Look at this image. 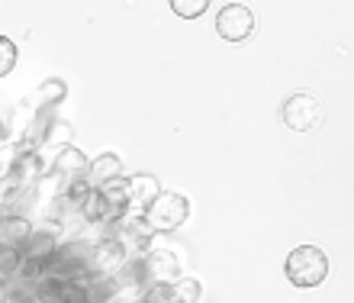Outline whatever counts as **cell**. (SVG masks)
<instances>
[{"label": "cell", "mask_w": 354, "mask_h": 303, "mask_svg": "<svg viewBox=\"0 0 354 303\" xmlns=\"http://www.w3.org/2000/svg\"><path fill=\"white\" fill-rule=\"evenodd\" d=\"M129 210H132V200H129V190L122 181L116 184H106V187H93L91 200L84 203L81 217L87 223H103V226H120L129 219Z\"/></svg>", "instance_id": "cell-1"}, {"label": "cell", "mask_w": 354, "mask_h": 303, "mask_svg": "<svg viewBox=\"0 0 354 303\" xmlns=\"http://www.w3.org/2000/svg\"><path fill=\"white\" fill-rule=\"evenodd\" d=\"M283 271H287V281L293 287H319L328 277V258L319 246H297L283 261Z\"/></svg>", "instance_id": "cell-2"}, {"label": "cell", "mask_w": 354, "mask_h": 303, "mask_svg": "<svg viewBox=\"0 0 354 303\" xmlns=\"http://www.w3.org/2000/svg\"><path fill=\"white\" fill-rule=\"evenodd\" d=\"M187 217H190V200L177 190H161L142 213L151 232H174L187 223Z\"/></svg>", "instance_id": "cell-3"}, {"label": "cell", "mask_w": 354, "mask_h": 303, "mask_svg": "<svg viewBox=\"0 0 354 303\" xmlns=\"http://www.w3.org/2000/svg\"><path fill=\"white\" fill-rule=\"evenodd\" d=\"M280 120H283V126L293 129V133H309V129H319V126H322L326 110H322V104H319L309 91H297V94H290L287 100L280 104Z\"/></svg>", "instance_id": "cell-4"}, {"label": "cell", "mask_w": 354, "mask_h": 303, "mask_svg": "<svg viewBox=\"0 0 354 303\" xmlns=\"http://www.w3.org/2000/svg\"><path fill=\"white\" fill-rule=\"evenodd\" d=\"M126 258H129V248L122 246V239L116 232L97 239L93 242V258H91V277H113Z\"/></svg>", "instance_id": "cell-5"}, {"label": "cell", "mask_w": 354, "mask_h": 303, "mask_svg": "<svg viewBox=\"0 0 354 303\" xmlns=\"http://www.w3.org/2000/svg\"><path fill=\"white\" fill-rule=\"evenodd\" d=\"M216 33L225 42H245L254 33V13L245 3H225L216 13Z\"/></svg>", "instance_id": "cell-6"}, {"label": "cell", "mask_w": 354, "mask_h": 303, "mask_svg": "<svg viewBox=\"0 0 354 303\" xmlns=\"http://www.w3.org/2000/svg\"><path fill=\"white\" fill-rule=\"evenodd\" d=\"M142 265H145V281H149V284L171 287L177 277H184L180 261H177V255L168 252V248H151V252H145V255H142Z\"/></svg>", "instance_id": "cell-7"}, {"label": "cell", "mask_w": 354, "mask_h": 303, "mask_svg": "<svg viewBox=\"0 0 354 303\" xmlns=\"http://www.w3.org/2000/svg\"><path fill=\"white\" fill-rule=\"evenodd\" d=\"M58 246H62V242H58V236L52 232V229H32L29 242L23 246V265L39 268V271L46 275V265L55 258Z\"/></svg>", "instance_id": "cell-8"}, {"label": "cell", "mask_w": 354, "mask_h": 303, "mask_svg": "<svg viewBox=\"0 0 354 303\" xmlns=\"http://www.w3.org/2000/svg\"><path fill=\"white\" fill-rule=\"evenodd\" d=\"M87 181H91V187L116 184V181H122V161L116 158V155H97V158L87 165Z\"/></svg>", "instance_id": "cell-9"}, {"label": "cell", "mask_w": 354, "mask_h": 303, "mask_svg": "<svg viewBox=\"0 0 354 303\" xmlns=\"http://www.w3.org/2000/svg\"><path fill=\"white\" fill-rule=\"evenodd\" d=\"M32 236V223H29L23 213H7L0 219V246L10 248H23Z\"/></svg>", "instance_id": "cell-10"}, {"label": "cell", "mask_w": 354, "mask_h": 303, "mask_svg": "<svg viewBox=\"0 0 354 303\" xmlns=\"http://www.w3.org/2000/svg\"><path fill=\"white\" fill-rule=\"evenodd\" d=\"M93 187L91 181H87V174H77V178H68L65 187H62V194H58V203L65 210H75V213H81L84 210V203L91 200Z\"/></svg>", "instance_id": "cell-11"}, {"label": "cell", "mask_w": 354, "mask_h": 303, "mask_svg": "<svg viewBox=\"0 0 354 303\" xmlns=\"http://www.w3.org/2000/svg\"><path fill=\"white\" fill-rule=\"evenodd\" d=\"M113 281L120 284V294L122 291H136V294H142L145 287H149V281H145V265H142V255L139 258H126L122 261V268L113 275Z\"/></svg>", "instance_id": "cell-12"}, {"label": "cell", "mask_w": 354, "mask_h": 303, "mask_svg": "<svg viewBox=\"0 0 354 303\" xmlns=\"http://www.w3.org/2000/svg\"><path fill=\"white\" fill-rule=\"evenodd\" d=\"M87 165H91V158H84V152L75 149V145H65V149L55 155V161H52V168H55L58 174H65V181L77 178V174H87Z\"/></svg>", "instance_id": "cell-13"}, {"label": "cell", "mask_w": 354, "mask_h": 303, "mask_svg": "<svg viewBox=\"0 0 354 303\" xmlns=\"http://www.w3.org/2000/svg\"><path fill=\"white\" fill-rule=\"evenodd\" d=\"M122 184H126V190H129V200L142 203V207H149L151 200L161 194L158 181L149 178V174H132V178H122Z\"/></svg>", "instance_id": "cell-14"}, {"label": "cell", "mask_w": 354, "mask_h": 303, "mask_svg": "<svg viewBox=\"0 0 354 303\" xmlns=\"http://www.w3.org/2000/svg\"><path fill=\"white\" fill-rule=\"evenodd\" d=\"M84 287H87L91 303H113V300H120V284H116L113 277H87Z\"/></svg>", "instance_id": "cell-15"}, {"label": "cell", "mask_w": 354, "mask_h": 303, "mask_svg": "<svg viewBox=\"0 0 354 303\" xmlns=\"http://www.w3.org/2000/svg\"><path fill=\"white\" fill-rule=\"evenodd\" d=\"M200 297H203V287L196 284L194 277H177L174 284L168 287L171 303H200Z\"/></svg>", "instance_id": "cell-16"}, {"label": "cell", "mask_w": 354, "mask_h": 303, "mask_svg": "<svg viewBox=\"0 0 354 303\" xmlns=\"http://www.w3.org/2000/svg\"><path fill=\"white\" fill-rule=\"evenodd\" d=\"M171 10H174L180 19H194L209 10V0H171Z\"/></svg>", "instance_id": "cell-17"}, {"label": "cell", "mask_w": 354, "mask_h": 303, "mask_svg": "<svg viewBox=\"0 0 354 303\" xmlns=\"http://www.w3.org/2000/svg\"><path fill=\"white\" fill-rule=\"evenodd\" d=\"M17 65V46H13V39L0 36V77L10 75Z\"/></svg>", "instance_id": "cell-18"}, {"label": "cell", "mask_w": 354, "mask_h": 303, "mask_svg": "<svg viewBox=\"0 0 354 303\" xmlns=\"http://www.w3.org/2000/svg\"><path fill=\"white\" fill-rule=\"evenodd\" d=\"M42 91H46V100H52V97H55V100H62V97H65V84H62V81H55V84H46Z\"/></svg>", "instance_id": "cell-19"}, {"label": "cell", "mask_w": 354, "mask_h": 303, "mask_svg": "<svg viewBox=\"0 0 354 303\" xmlns=\"http://www.w3.org/2000/svg\"><path fill=\"white\" fill-rule=\"evenodd\" d=\"M113 303H142L139 297H120V300H113Z\"/></svg>", "instance_id": "cell-20"}, {"label": "cell", "mask_w": 354, "mask_h": 303, "mask_svg": "<svg viewBox=\"0 0 354 303\" xmlns=\"http://www.w3.org/2000/svg\"><path fill=\"white\" fill-rule=\"evenodd\" d=\"M7 217V207H3V200H0V219Z\"/></svg>", "instance_id": "cell-21"}]
</instances>
